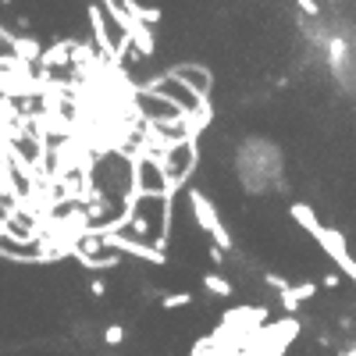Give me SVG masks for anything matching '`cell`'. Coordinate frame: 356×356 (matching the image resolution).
Instances as JSON below:
<instances>
[{"label": "cell", "mask_w": 356, "mask_h": 356, "mask_svg": "<svg viewBox=\"0 0 356 356\" xmlns=\"http://www.w3.org/2000/svg\"><path fill=\"white\" fill-rule=\"evenodd\" d=\"M189 203H193L196 225H200L207 235H214V246H218L221 253H228V250H232V235H228V228L221 225V218H218V211H214V203L207 200L200 189H189Z\"/></svg>", "instance_id": "cell-1"}, {"label": "cell", "mask_w": 356, "mask_h": 356, "mask_svg": "<svg viewBox=\"0 0 356 356\" xmlns=\"http://www.w3.org/2000/svg\"><path fill=\"white\" fill-rule=\"evenodd\" d=\"M100 246H104V250H114V253H125V257H136V260H143V264H157V267L168 264V257H164L157 246L143 243V239H129V235H122V232L104 235Z\"/></svg>", "instance_id": "cell-2"}, {"label": "cell", "mask_w": 356, "mask_h": 356, "mask_svg": "<svg viewBox=\"0 0 356 356\" xmlns=\"http://www.w3.org/2000/svg\"><path fill=\"white\" fill-rule=\"evenodd\" d=\"M79 40H61V43H54V47H47L43 50V57H40V72H54V68H68V65H75V54H79Z\"/></svg>", "instance_id": "cell-3"}, {"label": "cell", "mask_w": 356, "mask_h": 356, "mask_svg": "<svg viewBox=\"0 0 356 356\" xmlns=\"http://www.w3.org/2000/svg\"><path fill=\"white\" fill-rule=\"evenodd\" d=\"M125 40L139 50V57H154V54H157V36H154V29H150V25H143V22L132 25V33H129Z\"/></svg>", "instance_id": "cell-4"}, {"label": "cell", "mask_w": 356, "mask_h": 356, "mask_svg": "<svg viewBox=\"0 0 356 356\" xmlns=\"http://www.w3.org/2000/svg\"><path fill=\"white\" fill-rule=\"evenodd\" d=\"M289 214H292L296 225H300L303 232H310V235H317V232L324 228V225L317 221V214H314V207H310V203H300V200H296V203L289 207Z\"/></svg>", "instance_id": "cell-5"}, {"label": "cell", "mask_w": 356, "mask_h": 356, "mask_svg": "<svg viewBox=\"0 0 356 356\" xmlns=\"http://www.w3.org/2000/svg\"><path fill=\"white\" fill-rule=\"evenodd\" d=\"M72 257L86 267V271H111V267L122 264V257H111V253H82V250H75Z\"/></svg>", "instance_id": "cell-6"}, {"label": "cell", "mask_w": 356, "mask_h": 356, "mask_svg": "<svg viewBox=\"0 0 356 356\" xmlns=\"http://www.w3.org/2000/svg\"><path fill=\"white\" fill-rule=\"evenodd\" d=\"M324 50H328V68H332V75H335V79H342V68L349 65V50H346V43H342L339 36H328Z\"/></svg>", "instance_id": "cell-7"}, {"label": "cell", "mask_w": 356, "mask_h": 356, "mask_svg": "<svg viewBox=\"0 0 356 356\" xmlns=\"http://www.w3.org/2000/svg\"><path fill=\"white\" fill-rule=\"evenodd\" d=\"M317 289H321V285H314V282L292 285L289 292H282V307H285L289 314H296V310H300V303H303V300H310V296H317Z\"/></svg>", "instance_id": "cell-8"}, {"label": "cell", "mask_w": 356, "mask_h": 356, "mask_svg": "<svg viewBox=\"0 0 356 356\" xmlns=\"http://www.w3.org/2000/svg\"><path fill=\"white\" fill-rule=\"evenodd\" d=\"M122 8L132 22H143V25H157L161 22V8H146L139 0H122Z\"/></svg>", "instance_id": "cell-9"}, {"label": "cell", "mask_w": 356, "mask_h": 356, "mask_svg": "<svg viewBox=\"0 0 356 356\" xmlns=\"http://www.w3.org/2000/svg\"><path fill=\"white\" fill-rule=\"evenodd\" d=\"M203 285H207V292H214V296H225V300H228V296H232V282L228 278H221V275H203Z\"/></svg>", "instance_id": "cell-10"}, {"label": "cell", "mask_w": 356, "mask_h": 356, "mask_svg": "<svg viewBox=\"0 0 356 356\" xmlns=\"http://www.w3.org/2000/svg\"><path fill=\"white\" fill-rule=\"evenodd\" d=\"M189 303H193V296H189V292H168L164 300H161L164 310H178V307H189Z\"/></svg>", "instance_id": "cell-11"}, {"label": "cell", "mask_w": 356, "mask_h": 356, "mask_svg": "<svg viewBox=\"0 0 356 356\" xmlns=\"http://www.w3.org/2000/svg\"><path fill=\"white\" fill-rule=\"evenodd\" d=\"M125 339V328L122 324H107V332H104V346H122Z\"/></svg>", "instance_id": "cell-12"}, {"label": "cell", "mask_w": 356, "mask_h": 356, "mask_svg": "<svg viewBox=\"0 0 356 356\" xmlns=\"http://www.w3.org/2000/svg\"><path fill=\"white\" fill-rule=\"evenodd\" d=\"M267 285H271V289H275V292H278V296H282V292H289V289H292V282H285V278H282V275H267Z\"/></svg>", "instance_id": "cell-13"}, {"label": "cell", "mask_w": 356, "mask_h": 356, "mask_svg": "<svg viewBox=\"0 0 356 356\" xmlns=\"http://www.w3.org/2000/svg\"><path fill=\"white\" fill-rule=\"evenodd\" d=\"M296 4H300V11H303L307 18H317V15H321V8H317V0H296Z\"/></svg>", "instance_id": "cell-14"}, {"label": "cell", "mask_w": 356, "mask_h": 356, "mask_svg": "<svg viewBox=\"0 0 356 356\" xmlns=\"http://www.w3.org/2000/svg\"><path fill=\"white\" fill-rule=\"evenodd\" d=\"M132 232H136V235H150L154 228H150V221H146V218H136V221H132Z\"/></svg>", "instance_id": "cell-15"}, {"label": "cell", "mask_w": 356, "mask_h": 356, "mask_svg": "<svg viewBox=\"0 0 356 356\" xmlns=\"http://www.w3.org/2000/svg\"><path fill=\"white\" fill-rule=\"evenodd\" d=\"M321 285H324V289H339V285H342V275H339V271H335V275H324Z\"/></svg>", "instance_id": "cell-16"}, {"label": "cell", "mask_w": 356, "mask_h": 356, "mask_svg": "<svg viewBox=\"0 0 356 356\" xmlns=\"http://www.w3.org/2000/svg\"><path fill=\"white\" fill-rule=\"evenodd\" d=\"M89 292H93V296H104V292H107L104 278H93V282H89Z\"/></svg>", "instance_id": "cell-17"}, {"label": "cell", "mask_w": 356, "mask_h": 356, "mask_svg": "<svg viewBox=\"0 0 356 356\" xmlns=\"http://www.w3.org/2000/svg\"><path fill=\"white\" fill-rule=\"evenodd\" d=\"M211 260H214V264H225V260H228V257H225V253H221V250H218V246H211Z\"/></svg>", "instance_id": "cell-18"}, {"label": "cell", "mask_w": 356, "mask_h": 356, "mask_svg": "<svg viewBox=\"0 0 356 356\" xmlns=\"http://www.w3.org/2000/svg\"><path fill=\"white\" fill-rule=\"evenodd\" d=\"M4 4H15V0H4Z\"/></svg>", "instance_id": "cell-19"}]
</instances>
